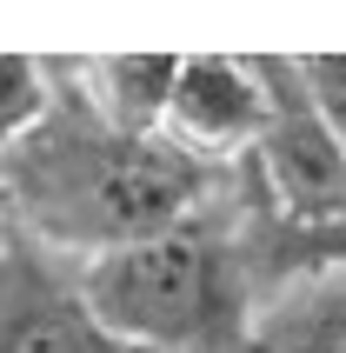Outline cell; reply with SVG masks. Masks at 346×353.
I'll return each mask as SVG.
<instances>
[{
    "label": "cell",
    "instance_id": "6da1fadb",
    "mask_svg": "<svg viewBox=\"0 0 346 353\" xmlns=\"http://www.w3.org/2000/svg\"><path fill=\"white\" fill-rule=\"evenodd\" d=\"M233 174L187 160L167 134H120L87 107L67 60H54V107L0 154V220L40 254L87 267L154 240L227 194Z\"/></svg>",
    "mask_w": 346,
    "mask_h": 353
},
{
    "label": "cell",
    "instance_id": "7a4b0ae2",
    "mask_svg": "<svg viewBox=\"0 0 346 353\" xmlns=\"http://www.w3.org/2000/svg\"><path fill=\"white\" fill-rule=\"evenodd\" d=\"M247 214L253 194L233 167L227 194L193 220L74 267L87 314L107 327L120 353H247L260 307Z\"/></svg>",
    "mask_w": 346,
    "mask_h": 353
},
{
    "label": "cell",
    "instance_id": "3957f363",
    "mask_svg": "<svg viewBox=\"0 0 346 353\" xmlns=\"http://www.w3.org/2000/svg\"><path fill=\"white\" fill-rule=\"evenodd\" d=\"M260 87H267V127L253 140V154L240 160L260 214L280 227H327L346 220V140L307 107L293 60L253 54Z\"/></svg>",
    "mask_w": 346,
    "mask_h": 353
},
{
    "label": "cell",
    "instance_id": "277c9868",
    "mask_svg": "<svg viewBox=\"0 0 346 353\" xmlns=\"http://www.w3.org/2000/svg\"><path fill=\"white\" fill-rule=\"evenodd\" d=\"M260 127H267V87H260L253 60L180 54V74H173V94H167V120H160V134L180 154L213 167V174H233L253 154Z\"/></svg>",
    "mask_w": 346,
    "mask_h": 353
},
{
    "label": "cell",
    "instance_id": "5b68a950",
    "mask_svg": "<svg viewBox=\"0 0 346 353\" xmlns=\"http://www.w3.org/2000/svg\"><path fill=\"white\" fill-rule=\"evenodd\" d=\"M0 353H120L107 340L67 260L0 227Z\"/></svg>",
    "mask_w": 346,
    "mask_h": 353
},
{
    "label": "cell",
    "instance_id": "8992f818",
    "mask_svg": "<svg viewBox=\"0 0 346 353\" xmlns=\"http://www.w3.org/2000/svg\"><path fill=\"white\" fill-rule=\"evenodd\" d=\"M247 353H346V267H307L267 287Z\"/></svg>",
    "mask_w": 346,
    "mask_h": 353
},
{
    "label": "cell",
    "instance_id": "52a82bcc",
    "mask_svg": "<svg viewBox=\"0 0 346 353\" xmlns=\"http://www.w3.org/2000/svg\"><path fill=\"white\" fill-rule=\"evenodd\" d=\"M67 74H74V87L87 94V107L107 127H120V134H160L180 54H100V60H67Z\"/></svg>",
    "mask_w": 346,
    "mask_h": 353
},
{
    "label": "cell",
    "instance_id": "ba28073f",
    "mask_svg": "<svg viewBox=\"0 0 346 353\" xmlns=\"http://www.w3.org/2000/svg\"><path fill=\"white\" fill-rule=\"evenodd\" d=\"M47 107H54V60L0 54V154L34 134Z\"/></svg>",
    "mask_w": 346,
    "mask_h": 353
},
{
    "label": "cell",
    "instance_id": "9c48e42d",
    "mask_svg": "<svg viewBox=\"0 0 346 353\" xmlns=\"http://www.w3.org/2000/svg\"><path fill=\"white\" fill-rule=\"evenodd\" d=\"M293 74H300L307 107L346 140V54H293Z\"/></svg>",
    "mask_w": 346,
    "mask_h": 353
}]
</instances>
